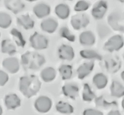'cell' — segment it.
<instances>
[{"label": "cell", "mask_w": 124, "mask_h": 115, "mask_svg": "<svg viewBox=\"0 0 124 115\" xmlns=\"http://www.w3.org/2000/svg\"><path fill=\"white\" fill-rule=\"evenodd\" d=\"M41 87V83L35 75L23 77L20 79L19 89L27 98L34 96L38 93Z\"/></svg>", "instance_id": "obj_1"}, {"label": "cell", "mask_w": 124, "mask_h": 115, "mask_svg": "<svg viewBox=\"0 0 124 115\" xmlns=\"http://www.w3.org/2000/svg\"><path fill=\"white\" fill-rule=\"evenodd\" d=\"M22 62L24 68L31 70H38L45 62L43 56L37 53L28 52L23 54Z\"/></svg>", "instance_id": "obj_2"}, {"label": "cell", "mask_w": 124, "mask_h": 115, "mask_svg": "<svg viewBox=\"0 0 124 115\" xmlns=\"http://www.w3.org/2000/svg\"><path fill=\"white\" fill-rule=\"evenodd\" d=\"M108 23L115 31L124 33V16L118 12H113L108 17Z\"/></svg>", "instance_id": "obj_3"}, {"label": "cell", "mask_w": 124, "mask_h": 115, "mask_svg": "<svg viewBox=\"0 0 124 115\" xmlns=\"http://www.w3.org/2000/svg\"><path fill=\"white\" fill-rule=\"evenodd\" d=\"M124 38L120 35H115L111 37L106 43L104 44V48L108 52H112L118 51L124 47Z\"/></svg>", "instance_id": "obj_4"}, {"label": "cell", "mask_w": 124, "mask_h": 115, "mask_svg": "<svg viewBox=\"0 0 124 115\" xmlns=\"http://www.w3.org/2000/svg\"><path fill=\"white\" fill-rule=\"evenodd\" d=\"M108 10L107 2L104 0L97 1L92 9V15L96 20H100L104 16Z\"/></svg>", "instance_id": "obj_5"}, {"label": "cell", "mask_w": 124, "mask_h": 115, "mask_svg": "<svg viewBox=\"0 0 124 115\" xmlns=\"http://www.w3.org/2000/svg\"><path fill=\"white\" fill-rule=\"evenodd\" d=\"M30 43L33 48L40 50L46 48L48 42L45 36L35 32L30 38Z\"/></svg>", "instance_id": "obj_6"}, {"label": "cell", "mask_w": 124, "mask_h": 115, "mask_svg": "<svg viewBox=\"0 0 124 115\" xmlns=\"http://www.w3.org/2000/svg\"><path fill=\"white\" fill-rule=\"evenodd\" d=\"M89 23V18L84 14H79L74 15L71 19V25L75 30H79L81 28H85Z\"/></svg>", "instance_id": "obj_7"}, {"label": "cell", "mask_w": 124, "mask_h": 115, "mask_svg": "<svg viewBox=\"0 0 124 115\" xmlns=\"http://www.w3.org/2000/svg\"><path fill=\"white\" fill-rule=\"evenodd\" d=\"M52 104V101L48 97L41 96L35 100L34 106L39 112L46 113L50 110Z\"/></svg>", "instance_id": "obj_8"}, {"label": "cell", "mask_w": 124, "mask_h": 115, "mask_svg": "<svg viewBox=\"0 0 124 115\" xmlns=\"http://www.w3.org/2000/svg\"><path fill=\"white\" fill-rule=\"evenodd\" d=\"M3 3L7 9L15 14L19 13L25 8L23 0H3Z\"/></svg>", "instance_id": "obj_9"}, {"label": "cell", "mask_w": 124, "mask_h": 115, "mask_svg": "<svg viewBox=\"0 0 124 115\" xmlns=\"http://www.w3.org/2000/svg\"><path fill=\"white\" fill-rule=\"evenodd\" d=\"M33 11L37 17L41 19L47 16L50 14L51 8L47 3L40 2L35 5L33 8Z\"/></svg>", "instance_id": "obj_10"}, {"label": "cell", "mask_w": 124, "mask_h": 115, "mask_svg": "<svg viewBox=\"0 0 124 115\" xmlns=\"http://www.w3.org/2000/svg\"><path fill=\"white\" fill-rule=\"evenodd\" d=\"M2 65L4 68L11 74H15L17 72L20 68L18 60L15 57L6 58L3 61Z\"/></svg>", "instance_id": "obj_11"}, {"label": "cell", "mask_w": 124, "mask_h": 115, "mask_svg": "<svg viewBox=\"0 0 124 115\" xmlns=\"http://www.w3.org/2000/svg\"><path fill=\"white\" fill-rule=\"evenodd\" d=\"M59 57L62 60L71 61L74 57V51L70 46L63 45L60 46L58 51Z\"/></svg>", "instance_id": "obj_12"}, {"label": "cell", "mask_w": 124, "mask_h": 115, "mask_svg": "<svg viewBox=\"0 0 124 115\" xmlns=\"http://www.w3.org/2000/svg\"><path fill=\"white\" fill-rule=\"evenodd\" d=\"M5 103L8 109H14L20 106L21 100L15 94H10L5 97Z\"/></svg>", "instance_id": "obj_13"}, {"label": "cell", "mask_w": 124, "mask_h": 115, "mask_svg": "<svg viewBox=\"0 0 124 115\" xmlns=\"http://www.w3.org/2000/svg\"><path fill=\"white\" fill-rule=\"evenodd\" d=\"M94 64L93 62H85L79 66L77 70L78 77L80 79H83L88 76L93 70Z\"/></svg>", "instance_id": "obj_14"}, {"label": "cell", "mask_w": 124, "mask_h": 115, "mask_svg": "<svg viewBox=\"0 0 124 115\" xmlns=\"http://www.w3.org/2000/svg\"><path fill=\"white\" fill-rule=\"evenodd\" d=\"M42 29L48 33H54L58 26V23L54 19L48 18L44 20L40 24Z\"/></svg>", "instance_id": "obj_15"}, {"label": "cell", "mask_w": 124, "mask_h": 115, "mask_svg": "<svg viewBox=\"0 0 124 115\" xmlns=\"http://www.w3.org/2000/svg\"><path fill=\"white\" fill-rule=\"evenodd\" d=\"M17 22L19 25L26 30L32 29L34 26V20L28 14L20 15L17 17Z\"/></svg>", "instance_id": "obj_16"}, {"label": "cell", "mask_w": 124, "mask_h": 115, "mask_svg": "<svg viewBox=\"0 0 124 115\" xmlns=\"http://www.w3.org/2000/svg\"><path fill=\"white\" fill-rule=\"evenodd\" d=\"M111 94L112 97L121 98L124 96V86L117 81H113L110 87Z\"/></svg>", "instance_id": "obj_17"}, {"label": "cell", "mask_w": 124, "mask_h": 115, "mask_svg": "<svg viewBox=\"0 0 124 115\" xmlns=\"http://www.w3.org/2000/svg\"><path fill=\"white\" fill-rule=\"evenodd\" d=\"M62 92L65 96L71 99H75L78 95L79 88L74 84H66L62 87Z\"/></svg>", "instance_id": "obj_18"}, {"label": "cell", "mask_w": 124, "mask_h": 115, "mask_svg": "<svg viewBox=\"0 0 124 115\" xmlns=\"http://www.w3.org/2000/svg\"><path fill=\"white\" fill-rule=\"evenodd\" d=\"M54 12L56 15L61 19H66L70 15V10L68 5L65 3H60L56 6Z\"/></svg>", "instance_id": "obj_19"}, {"label": "cell", "mask_w": 124, "mask_h": 115, "mask_svg": "<svg viewBox=\"0 0 124 115\" xmlns=\"http://www.w3.org/2000/svg\"><path fill=\"white\" fill-rule=\"evenodd\" d=\"M80 42L84 46H92L95 43V38L93 33L90 31L83 32L80 35Z\"/></svg>", "instance_id": "obj_20"}, {"label": "cell", "mask_w": 124, "mask_h": 115, "mask_svg": "<svg viewBox=\"0 0 124 115\" xmlns=\"http://www.w3.org/2000/svg\"><path fill=\"white\" fill-rule=\"evenodd\" d=\"M93 81L94 85L99 89H103L108 83V79L104 74L98 73L93 77Z\"/></svg>", "instance_id": "obj_21"}, {"label": "cell", "mask_w": 124, "mask_h": 115, "mask_svg": "<svg viewBox=\"0 0 124 115\" xmlns=\"http://www.w3.org/2000/svg\"><path fill=\"white\" fill-rule=\"evenodd\" d=\"M40 76L42 80L45 82H50L55 79L56 72L54 69L51 67L45 68L42 71Z\"/></svg>", "instance_id": "obj_22"}, {"label": "cell", "mask_w": 124, "mask_h": 115, "mask_svg": "<svg viewBox=\"0 0 124 115\" xmlns=\"http://www.w3.org/2000/svg\"><path fill=\"white\" fill-rule=\"evenodd\" d=\"M95 104L98 107L103 109H108L109 108L117 106V103L115 101H109L103 96H101L95 99Z\"/></svg>", "instance_id": "obj_23"}, {"label": "cell", "mask_w": 124, "mask_h": 115, "mask_svg": "<svg viewBox=\"0 0 124 115\" xmlns=\"http://www.w3.org/2000/svg\"><path fill=\"white\" fill-rule=\"evenodd\" d=\"M121 67V63L119 60L110 58L106 61V68L108 72L114 73L117 71Z\"/></svg>", "instance_id": "obj_24"}, {"label": "cell", "mask_w": 124, "mask_h": 115, "mask_svg": "<svg viewBox=\"0 0 124 115\" xmlns=\"http://www.w3.org/2000/svg\"><path fill=\"white\" fill-rule=\"evenodd\" d=\"M56 110L58 112L63 114H71L74 112V108L67 102H58L56 106Z\"/></svg>", "instance_id": "obj_25"}, {"label": "cell", "mask_w": 124, "mask_h": 115, "mask_svg": "<svg viewBox=\"0 0 124 115\" xmlns=\"http://www.w3.org/2000/svg\"><path fill=\"white\" fill-rule=\"evenodd\" d=\"M1 50L4 54H13L16 52V47L10 40L5 39L2 42Z\"/></svg>", "instance_id": "obj_26"}, {"label": "cell", "mask_w": 124, "mask_h": 115, "mask_svg": "<svg viewBox=\"0 0 124 115\" xmlns=\"http://www.w3.org/2000/svg\"><path fill=\"white\" fill-rule=\"evenodd\" d=\"M80 56L85 59H91L96 60H102V56L96 51L91 49L83 50L80 52Z\"/></svg>", "instance_id": "obj_27"}, {"label": "cell", "mask_w": 124, "mask_h": 115, "mask_svg": "<svg viewBox=\"0 0 124 115\" xmlns=\"http://www.w3.org/2000/svg\"><path fill=\"white\" fill-rule=\"evenodd\" d=\"M83 99L84 101L90 102L95 98V94L88 84H85L83 91Z\"/></svg>", "instance_id": "obj_28"}, {"label": "cell", "mask_w": 124, "mask_h": 115, "mask_svg": "<svg viewBox=\"0 0 124 115\" xmlns=\"http://www.w3.org/2000/svg\"><path fill=\"white\" fill-rule=\"evenodd\" d=\"M59 72L63 80H68L71 78L72 75V67L70 65H63L59 68Z\"/></svg>", "instance_id": "obj_29"}, {"label": "cell", "mask_w": 124, "mask_h": 115, "mask_svg": "<svg viewBox=\"0 0 124 115\" xmlns=\"http://www.w3.org/2000/svg\"><path fill=\"white\" fill-rule=\"evenodd\" d=\"M12 23L11 17L8 14L5 12H1L0 14V26L1 28L6 29L9 27Z\"/></svg>", "instance_id": "obj_30"}, {"label": "cell", "mask_w": 124, "mask_h": 115, "mask_svg": "<svg viewBox=\"0 0 124 115\" xmlns=\"http://www.w3.org/2000/svg\"><path fill=\"white\" fill-rule=\"evenodd\" d=\"M90 4L85 0H79L74 6V10L77 12H83L89 9Z\"/></svg>", "instance_id": "obj_31"}, {"label": "cell", "mask_w": 124, "mask_h": 115, "mask_svg": "<svg viewBox=\"0 0 124 115\" xmlns=\"http://www.w3.org/2000/svg\"><path fill=\"white\" fill-rule=\"evenodd\" d=\"M11 33L13 35L16 43L17 44V45L20 46V47H24L25 44V41L24 40V39L23 38L22 34L17 29H12Z\"/></svg>", "instance_id": "obj_32"}, {"label": "cell", "mask_w": 124, "mask_h": 115, "mask_svg": "<svg viewBox=\"0 0 124 115\" xmlns=\"http://www.w3.org/2000/svg\"><path fill=\"white\" fill-rule=\"evenodd\" d=\"M60 34L61 35V37H63V38H66L69 41L71 42H74L75 41V38L74 35L70 33V31L66 27H62L60 29Z\"/></svg>", "instance_id": "obj_33"}, {"label": "cell", "mask_w": 124, "mask_h": 115, "mask_svg": "<svg viewBox=\"0 0 124 115\" xmlns=\"http://www.w3.org/2000/svg\"><path fill=\"white\" fill-rule=\"evenodd\" d=\"M98 33L100 35V37L101 38H104L108 36V35L110 34L111 31L105 25H101L99 26L98 28Z\"/></svg>", "instance_id": "obj_34"}, {"label": "cell", "mask_w": 124, "mask_h": 115, "mask_svg": "<svg viewBox=\"0 0 124 115\" xmlns=\"http://www.w3.org/2000/svg\"><path fill=\"white\" fill-rule=\"evenodd\" d=\"M83 115H103V114L97 109H86L83 112Z\"/></svg>", "instance_id": "obj_35"}, {"label": "cell", "mask_w": 124, "mask_h": 115, "mask_svg": "<svg viewBox=\"0 0 124 115\" xmlns=\"http://www.w3.org/2000/svg\"><path fill=\"white\" fill-rule=\"evenodd\" d=\"M8 75L3 71H0V85L1 86H3L8 82Z\"/></svg>", "instance_id": "obj_36"}, {"label": "cell", "mask_w": 124, "mask_h": 115, "mask_svg": "<svg viewBox=\"0 0 124 115\" xmlns=\"http://www.w3.org/2000/svg\"><path fill=\"white\" fill-rule=\"evenodd\" d=\"M107 115H121V114L118 110L114 109V110H111Z\"/></svg>", "instance_id": "obj_37"}, {"label": "cell", "mask_w": 124, "mask_h": 115, "mask_svg": "<svg viewBox=\"0 0 124 115\" xmlns=\"http://www.w3.org/2000/svg\"><path fill=\"white\" fill-rule=\"evenodd\" d=\"M121 79H123V80L124 81V70L123 71V72H121Z\"/></svg>", "instance_id": "obj_38"}, {"label": "cell", "mask_w": 124, "mask_h": 115, "mask_svg": "<svg viewBox=\"0 0 124 115\" xmlns=\"http://www.w3.org/2000/svg\"><path fill=\"white\" fill-rule=\"evenodd\" d=\"M121 106H122V107H123V109L124 110V100H122V103H121Z\"/></svg>", "instance_id": "obj_39"}, {"label": "cell", "mask_w": 124, "mask_h": 115, "mask_svg": "<svg viewBox=\"0 0 124 115\" xmlns=\"http://www.w3.org/2000/svg\"><path fill=\"white\" fill-rule=\"evenodd\" d=\"M26 1H29V2H34V1H37V0H26Z\"/></svg>", "instance_id": "obj_40"}, {"label": "cell", "mask_w": 124, "mask_h": 115, "mask_svg": "<svg viewBox=\"0 0 124 115\" xmlns=\"http://www.w3.org/2000/svg\"><path fill=\"white\" fill-rule=\"evenodd\" d=\"M117 1L120 2L121 3H124V0H117Z\"/></svg>", "instance_id": "obj_41"}, {"label": "cell", "mask_w": 124, "mask_h": 115, "mask_svg": "<svg viewBox=\"0 0 124 115\" xmlns=\"http://www.w3.org/2000/svg\"><path fill=\"white\" fill-rule=\"evenodd\" d=\"M68 1H72V0H68Z\"/></svg>", "instance_id": "obj_42"}, {"label": "cell", "mask_w": 124, "mask_h": 115, "mask_svg": "<svg viewBox=\"0 0 124 115\" xmlns=\"http://www.w3.org/2000/svg\"></svg>", "instance_id": "obj_43"}]
</instances>
